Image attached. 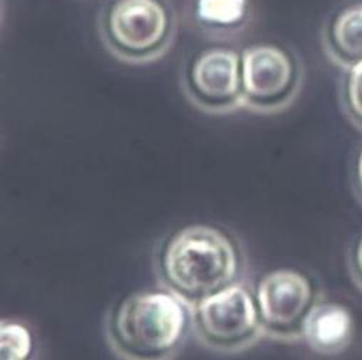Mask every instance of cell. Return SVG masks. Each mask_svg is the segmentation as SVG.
<instances>
[{
    "instance_id": "6da1fadb",
    "label": "cell",
    "mask_w": 362,
    "mask_h": 360,
    "mask_svg": "<svg viewBox=\"0 0 362 360\" xmlns=\"http://www.w3.org/2000/svg\"><path fill=\"white\" fill-rule=\"evenodd\" d=\"M157 269L163 288L194 308L241 281L243 258L228 232L197 224L177 231L165 241Z\"/></svg>"
},
{
    "instance_id": "7a4b0ae2",
    "label": "cell",
    "mask_w": 362,
    "mask_h": 360,
    "mask_svg": "<svg viewBox=\"0 0 362 360\" xmlns=\"http://www.w3.org/2000/svg\"><path fill=\"white\" fill-rule=\"evenodd\" d=\"M190 332L192 308L165 288L127 296L106 322L107 343L120 360H174Z\"/></svg>"
},
{
    "instance_id": "3957f363",
    "label": "cell",
    "mask_w": 362,
    "mask_h": 360,
    "mask_svg": "<svg viewBox=\"0 0 362 360\" xmlns=\"http://www.w3.org/2000/svg\"><path fill=\"white\" fill-rule=\"evenodd\" d=\"M192 312L197 340L213 352L240 353L264 337L255 295L243 281L204 299Z\"/></svg>"
},
{
    "instance_id": "277c9868",
    "label": "cell",
    "mask_w": 362,
    "mask_h": 360,
    "mask_svg": "<svg viewBox=\"0 0 362 360\" xmlns=\"http://www.w3.org/2000/svg\"><path fill=\"white\" fill-rule=\"evenodd\" d=\"M255 299L264 336L281 342L303 337L304 322L318 301L311 281L294 269H276L264 275Z\"/></svg>"
},
{
    "instance_id": "5b68a950",
    "label": "cell",
    "mask_w": 362,
    "mask_h": 360,
    "mask_svg": "<svg viewBox=\"0 0 362 360\" xmlns=\"http://www.w3.org/2000/svg\"><path fill=\"white\" fill-rule=\"evenodd\" d=\"M171 19L161 0H115L107 11L105 33L120 56L143 60L167 43Z\"/></svg>"
},
{
    "instance_id": "8992f818",
    "label": "cell",
    "mask_w": 362,
    "mask_h": 360,
    "mask_svg": "<svg viewBox=\"0 0 362 360\" xmlns=\"http://www.w3.org/2000/svg\"><path fill=\"white\" fill-rule=\"evenodd\" d=\"M243 103L273 110L288 102L297 84V66L283 47L252 44L241 52Z\"/></svg>"
},
{
    "instance_id": "52a82bcc",
    "label": "cell",
    "mask_w": 362,
    "mask_h": 360,
    "mask_svg": "<svg viewBox=\"0 0 362 360\" xmlns=\"http://www.w3.org/2000/svg\"><path fill=\"white\" fill-rule=\"evenodd\" d=\"M189 90L202 107L226 112L243 103L241 53L211 47L199 53L189 68Z\"/></svg>"
},
{
    "instance_id": "ba28073f",
    "label": "cell",
    "mask_w": 362,
    "mask_h": 360,
    "mask_svg": "<svg viewBox=\"0 0 362 360\" xmlns=\"http://www.w3.org/2000/svg\"><path fill=\"white\" fill-rule=\"evenodd\" d=\"M354 337V318L348 308L337 302L317 301L310 311L303 339L318 353L334 354L344 350Z\"/></svg>"
},
{
    "instance_id": "9c48e42d",
    "label": "cell",
    "mask_w": 362,
    "mask_h": 360,
    "mask_svg": "<svg viewBox=\"0 0 362 360\" xmlns=\"http://www.w3.org/2000/svg\"><path fill=\"white\" fill-rule=\"evenodd\" d=\"M331 43L342 59L362 60V8H352L337 18L331 29Z\"/></svg>"
},
{
    "instance_id": "30bf717a",
    "label": "cell",
    "mask_w": 362,
    "mask_h": 360,
    "mask_svg": "<svg viewBox=\"0 0 362 360\" xmlns=\"http://www.w3.org/2000/svg\"><path fill=\"white\" fill-rule=\"evenodd\" d=\"M247 5V0H197L196 13L204 25L233 28L245 19Z\"/></svg>"
},
{
    "instance_id": "8fae6325",
    "label": "cell",
    "mask_w": 362,
    "mask_h": 360,
    "mask_svg": "<svg viewBox=\"0 0 362 360\" xmlns=\"http://www.w3.org/2000/svg\"><path fill=\"white\" fill-rule=\"evenodd\" d=\"M33 340L30 330L18 322L2 320L0 326V360H30Z\"/></svg>"
},
{
    "instance_id": "7c38bea8",
    "label": "cell",
    "mask_w": 362,
    "mask_h": 360,
    "mask_svg": "<svg viewBox=\"0 0 362 360\" xmlns=\"http://www.w3.org/2000/svg\"><path fill=\"white\" fill-rule=\"evenodd\" d=\"M349 103L352 113L362 123V60L351 74L349 80Z\"/></svg>"
},
{
    "instance_id": "4fadbf2b",
    "label": "cell",
    "mask_w": 362,
    "mask_h": 360,
    "mask_svg": "<svg viewBox=\"0 0 362 360\" xmlns=\"http://www.w3.org/2000/svg\"><path fill=\"white\" fill-rule=\"evenodd\" d=\"M354 274L356 281L362 287V238L359 239L354 252Z\"/></svg>"
},
{
    "instance_id": "5bb4252c",
    "label": "cell",
    "mask_w": 362,
    "mask_h": 360,
    "mask_svg": "<svg viewBox=\"0 0 362 360\" xmlns=\"http://www.w3.org/2000/svg\"><path fill=\"white\" fill-rule=\"evenodd\" d=\"M358 187H359V191L362 194V151H361L359 161H358Z\"/></svg>"
}]
</instances>
